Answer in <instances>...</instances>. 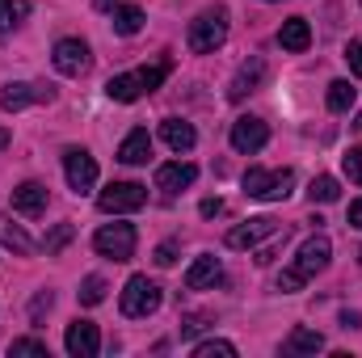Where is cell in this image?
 Returning <instances> with one entry per match:
<instances>
[{
	"mask_svg": "<svg viewBox=\"0 0 362 358\" xmlns=\"http://www.w3.org/2000/svg\"><path fill=\"white\" fill-rule=\"evenodd\" d=\"M329 262H333V241L325 236V232H312L303 245H299V253H295V262L278 274V291L282 295H291V291H299V287H308L316 274H325L329 270Z\"/></svg>",
	"mask_w": 362,
	"mask_h": 358,
	"instance_id": "obj_1",
	"label": "cell"
},
{
	"mask_svg": "<svg viewBox=\"0 0 362 358\" xmlns=\"http://www.w3.org/2000/svg\"><path fill=\"white\" fill-rule=\"evenodd\" d=\"M169 72H173V59H160V64H152V68H135V72L110 76V81H105V97L131 105V101H139V97H148V93L160 89Z\"/></svg>",
	"mask_w": 362,
	"mask_h": 358,
	"instance_id": "obj_2",
	"label": "cell"
},
{
	"mask_svg": "<svg viewBox=\"0 0 362 358\" xmlns=\"http://www.w3.org/2000/svg\"><path fill=\"white\" fill-rule=\"evenodd\" d=\"M185 42H189V51H194V55H211V51H219V47L228 42V8H223V4L202 8V13L189 21Z\"/></svg>",
	"mask_w": 362,
	"mask_h": 358,
	"instance_id": "obj_3",
	"label": "cell"
},
{
	"mask_svg": "<svg viewBox=\"0 0 362 358\" xmlns=\"http://www.w3.org/2000/svg\"><path fill=\"white\" fill-rule=\"evenodd\" d=\"M160 304H165V291H160V282L148 278V274H131L127 287H122V295H118V308H122V316H131V321H144V316L160 312Z\"/></svg>",
	"mask_w": 362,
	"mask_h": 358,
	"instance_id": "obj_4",
	"label": "cell"
},
{
	"mask_svg": "<svg viewBox=\"0 0 362 358\" xmlns=\"http://www.w3.org/2000/svg\"><path fill=\"white\" fill-rule=\"evenodd\" d=\"M240 185H245V194L249 198H257V202H282V198H291V190H295V173L291 169H249L245 178H240Z\"/></svg>",
	"mask_w": 362,
	"mask_h": 358,
	"instance_id": "obj_5",
	"label": "cell"
},
{
	"mask_svg": "<svg viewBox=\"0 0 362 358\" xmlns=\"http://www.w3.org/2000/svg\"><path fill=\"white\" fill-rule=\"evenodd\" d=\"M135 245H139L135 224H101V228L93 232V249H97L105 262H131V258H135Z\"/></svg>",
	"mask_w": 362,
	"mask_h": 358,
	"instance_id": "obj_6",
	"label": "cell"
},
{
	"mask_svg": "<svg viewBox=\"0 0 362 358\" xmlns=\"http://www.w3.org/2000/svg\"><path fill=\"white\" fill-rule=\"evenodd\" d=\"M144 202H148V185H139V181H110L97 194V211L101 215H131Z\"/></svg>",
	"mask_w": 362,
	"mask_h": 358,
	"instance_id": "obj_7",
	"label": "cell"
},
{
	"mask_svg": "<svg viewBox=\"0 0 362 358\" xmlns=\"http://www.w3.org/2000/svg\"><path fill=\"white\" fill-rule=\"evenodd\" d=\"M51 64H55L59 76H85L93 68L89 42H85V38H59V42L51 47Z\"/></svg>",
	"mask_w": 362,
	"mask_h": 358,
	"instance_id": "obj_8",
	"label": "cell"
},
{
	"mask_svg": "<svg viewBox=\"0 0 362 358\" xmlns=\"http://www.w3.org/2000/svg\"><path fill=\"white\" fill-rule=\"evenodd\" d=\"M286 228L278 224V219H270V215H253V219H245V224H236L232 232H228V249H257L262 241H270V236H282Z\"/></svg>",
	"mask_w": 362,
	"mask_h": 358,
	"instance_id": "obj_9",
	"label": "cell"
},
{
	"mask_svg": "<svg viewBox=\"0 0 362 358\" xmlns=\"http://www.w3.org/2000/svg\"><path fill=\"white\" fill-rule=\"evenodd\" d=\"M232 148L240 152V156H253V152H262L266 144H270V127H266V118H257V114H240L236 122H232Z\"/></svg>",
	"mask_w": 362,
	"mask_h": 358,
	"instance_id": "obj_10",
	"label": "cell"
},
{
	"mask_svg": "<svg viewBox=\"0 0 362 358\" xmlns=\"http://www.w3.org/2000/svg\"><path fill=\"white\" fill-rule=\"evenodd\" d=\"M64 178H68V185L76 194H89L93 185H97V161L85 148H68L64 152Z\"/></svg>",
	"mask_w": 362,
	"mask_h": 358,
	"instance_id": "obj_11",
	"label": "cell"
},
{
	"mask_svg": "<svg viewBox=\"0 0 362 358\" xmlns=\"http://www.w3.org/2000/svg\"><path fill=\"white\" fill-rule=\"evenodd\" d=\"M38 101H55V89L51 85H30V81H13V85H4V93H0V105L8 114H17L25 105H38Z\"/></svg>",
	"mask_w": 362,
	"mask_h": 358,
	"instance_id": "obj_12",
	"label": "cell"
},
{
	"mask_svg": "<svg viewBox=\"0 0 362 358\" xmlns=\"http://www.w3.org/2000/svg\"><path fill=\"white\" fill-rule=\"evenodd\" d=\"M198 181V165H189V161H169V165H160L156 169V190L165 194V198H173L181 190H189Z\"/></svg>",
	"mask_w": 362,
	"mask_h": 358,
	"instance_id": "obj_13",
	"label": "cell"
},
{
	"mask_svg": "<svg viewBox=\"0 0 362 358\" xmlns=\"http://www.w3.org/2000/svg\"><path fill=\"white\" fill-rule=\"evenodd\" d=\"M64 346H68L72 358H97V350H101V333H97L93 321H72L68 333H64Z\"/></svg>",
	"mask_w": 362,
	"mask_h": 358,
	"instance_id": "obj_14",
	"label": "cell"
},
{
	"mask_svg": "<svg viewBox=\"0 0 362 358\" xmlns=\"http://www.w3.org/2000/svg\"><path fill=\"white\" fill-rule=\"evenodd\" d=\"M223 282V266H219V258L215 253H198L189 270H185V287L189 291H206V287H219Z\"/></svg>",
	"mask_w": 362,
	"mask_h": 358,
	"instance_id": "obj_15",
	"label": "cell"
},
{
	"mask_svg": "<svg viewBox=\"0 0 362 358\" xmlns=\"http://www.w3.org/2000/svg\"><path fill=\"white\" fill-rule=\"evenodd\" d=\"M266 81V59H245L240 68H236V76H232V85H228V97L232 101H245L249 93H257V85Z\"/></svg>",
	"mask_w": 362,
	"mask_h": 358,
	"instance_id": "obj_16",
	"label": "cell"
},
{
	"mask_svg": "<svg viewBox=\"0 0 362 358\" xmlns=\"http://www.w3.org/2000/svg\"><path fill=\"white\" fill-rule=\"evenodd\" d=\"M47 198H51V194H47V185H42V181H21V185L13 190V211L34 219V215H42V211H47Z\"/></svg>",
	"mask_w": 362,
	"mask_h": 358,
	"instance_id": "obj_17",
	"label": "cell"
},
{
	"mask_svg": "<svg viewBox=\"0 0 362 358\" xmlns=\"http://www.w3.org/2000/svg\"><path fill=\"white\" fill-rule=\"evenodd\" d=\"M278 47L291 51V55L308 51V47H312V25H308V17H286L282 30H278Z\"/></svg>",
	"mask_w": 362,
	"mask_h": 358,
	"instance_id": "obj_18",
	"label": "cell"
},
{
	"mask_svg": "<svg viewBox=\"0 0 362 358\" xmlns=\"http://www.w3.org/2000/svg\"><path fill=\"white\" fill-rule=\"evenodd\" d=\"M118 161H122V165H148V161H152V135H148V127H135V131L118 144Z\"/></svg>",
	"mask_w": 362,
	"mask_h": 358,
	"instance_id": "obj_19",
	"label": "cell"
},
{
	"mask_svg": "<svg viewBox=\"0 0 362 358\" xmlns=\"http://www.w3.org/2000/svg\"><path fill=\"white\" fill-rule=\"evenodd\" d=\"M160 139L177 152V156H185V152H194V144H198V131L185 122V118H165L160 122Z\"/></svg>",
	"mask_w": 362,
	"mask_h": 358,
	"instance_id": "obj_20",
	"label": "cell"
},
{
	"mask_svg": "<svg viewBox=\"0 0 362 358\" xmlns=\"http://www.w3.org/2000/svg\"><path fill=\"white\" fill-rule=\"evenodd\" d=\"M110 25H114L118 38H135L144 30V8L139 4H114L110 8Z\"/></svg>",
	"mask_w": 362,
	"mask_h": 358,
	"instance_id": "obj_21",
	"label": "cell"
},
{
	"mask_svg": "<svg viewBox=\"0 0 362 358\" xmlns=\"http://www.w3.org/2000/svg\"><path fill=\"white\" fill-rule=\"evenodd\" d=\"M325 350V333H316V329H291V337L282 342V354L299 358V354H320Z\"/></svg>",
	"mask_w": 362,
	"mask_h": 358,
	"instance_id": "obj_22",
	"label": "cell"
},
{
	"mask_svg": "<svg viewBox=\"0 0 362 358\" xmlns=\"http://www.w3.org/2000/svg\"><path fill=\"white\" fill-rule=\"evenodd\" d=\"M0 245L13 249V253H34V236L21 224H13L8 215H0Z\"/></svg>",
	"mask_w": 362,
	"mask_h": 358,
	"instance_id": "obj_23",
	"label": "cell"
},
{
	"mask_svg": "<svg viewBox=\"0 0 362 358\" xmlns=\"http://www.w3.org/2000/svg\"><path fill=\"white\" fill-rule=\"evenodd\" d=\"M30 17V0H0V34L21 30Z\"/></svg>",
	"mask_w": 362,
	"mask_h": 358,
	"instance_id": "obj_24",
	"label": "cell"
},
{
	"mask_svg": "<svg viewBox=\"0 0 362 358\" xmlns=\"http://www.w3.org/2000/svg\"><path fill=\"white\" fill-rule=\"evenodd\" d=\"M325 101H329V110H333V114H346V110H354L358 89H354L350 81H333V85H329V93H325Z\"/></svg>",
	"mask_w": 362,
	"mask_h": 358,
	"instance_id": "obj_25",
	"label": "cell"
},
{
	"mask_svg": "<svg viewBox=\"0 0 362 358\" xmlns=\"http://www.w3.org/2000/svg\"><path fill=\"white\" fill-rule=\"evenodd\" d=\"M308 198H312V202H337V198H341V181L329 178V173H320V178H312V185H308Z\"/></svg>",
	"mask_w": 362,
	"mask_h": 358,
	"instance_id": "obj_26",
	"label": "cell"
},
{
	"mask_svg": "<svg viewBox=\"0 0 362 358\" xmlns=\"http://www.w3.org/2000/svg\"><path fill=\"white\" fill-rule=\"evenodd\" d=\"M76 299H81L85 308H97V304L105 299V278H101V274H89V278L81 282V291H76Z\"/></svg>",
	"mask_w": 362,
	"mask_h": 358,
	"instance_id": "obj_27",
	"label": "cell"
},
{
	"mask_svg": "<svg viewBox=\"0 0 362 358\" xmlns=\"http://www.w3.org/2000/svg\"><path fill=\"white\" fill-rule=\"evenodd\" d=\"M51 308H55V291H47V287H42V291L30 299V321H34V329L51 316Z\"/></svg>",
	"mask_w": 362,
	"mask_h": 358,
	"instance_id": "obj_28",
	"label": "cell"
},
{
	"mask_svg": "<svg viewBox=\"0 0 362 358\" xmlns=\"http://www.w3.org/2000/svg\"><path fill=\"white\" fill-rule=\"evenodd\" d=\"M215 354L236 358V346H232V342H223V337H206V342H198V346H194V358H215Z\"/></svg>",
	"mask_w": 362,
	"mask_h": 358,
	"instance_id": "obj_29",
	"label": "cell"
},
{
	"mask_svg": "<svg viewBox=\"0 0 362 358\" xmlns=\"http://www.w3.org/2000/svg\"><path fill=\"white\" fill-rule=\"evenodd\" d=\"M8 354H34V358H47V342H38V337H17V342H8Z\"/></svg>",
	"mask_w": 362,
	"mask_h": 358,
	"instance_id": "obj_30",
	"label": "cell"
},
{
	"mask_svg": "<svg viewBox=\"0 0 362 358\" xmlns=\"http://www.w3.org/2000/svg\"><path fill=\"white\" fill-rule=\"evenodd\" d=\"M341 169H346V178L354 181V185H362V144H358V148H350V152L341 156Z\"/></svg>",
	"mask_w": 362,
	"mask_h": 358,
	"instance_id": "obj_31",
	"label": "cell"
},
{
	"mask_svg": "<svg viewBox=\"0 0 362 358\" xmlns=\"http://www.w3.org/2000/svg\"><path fill=\"white\" fill-rule=\"evenodd\" d=\"M68 241H72V224H59V228H55V232L47 236V253H59V249H64Z\"/></svg>",
	"mask_w": 362,
	"mask_h": 358,
	"instance_id": "obj_32",
	"label": "cell"
},
{
	"mask_svg": "<svg viewBox=\"0 0 362 358\" xmlns=\"http://www.w3.org/2000/svg\"><path fill=\"white\" fill-rule=\"evenodd\" d=\"M346 64H350V72H354V76H362V38L346 42Z\"/></svg>",
	"mask_w": 362,
	"mask_h": 358,
	"instance_id": "obj_33",
	"label": "cell"
},
{
	"mask_svg": "<svg viewBox=\"0 0 362 358\" xmlns=\"http://www.w3.org/2000/svg\"><path fill=\"white\" fill-rule=\"evenodd\" d=\"M173 262H177V241L156 245V266H173Z\"/></svg>",
	"mask_w": 362,
	"mask_h": 358,
	"instance_id": "obj_34",
	"label": "cell"
},
{
	"mask_svg": "<svg viewBox=\"0 0 362 358\" xmlns=\"http://www.w3.org/2000/svg\"><path fill=\"white\" fill-rule=\"evenodd\" d=\"M350 228H358V232H362V198L350 202Z\"/></svg>",
	"mask_w": 362,
	"mask_h": 358,
	"instance_id": "obj_35",
	"label": "cell"
},
{
	"mask_svg": "<svg viewBox=\"0 0 362 358\" xmlns=\"http://www.w3.org/2000/svg\"><path fill=\"white\" fill-rule=\"evenodd\" d=\"M219 211H223V202H219V198H206V202H202V215H206V219H211V215H219Z\"/></svg>",
	"mask_w": 362,
	"mask_h": 358,
	"instance_id": "obj_36",
	"label": "cell"
},
{
	"mask_svg": "<svg viewBox=\"0 0 362 358\" xmlns=\"http://www.w3.org/2000/svg\"><path fill=\"white\" fill-rule=\"evenodd\" d=\"M358 321H362L358 312H346V316H341V325H346V329H358Z\"/></svg>",
	"mask_w": 362,
	"mask_h": 358,
	"instance_id": "obj_37",
	"label": "cell"
},
{
	"mask_svg": "<svg viewBox=\"0 0 362 358\" xmlns=\"http://www.w3.org/2000/svg\"><path fill=\"white\" fill-rule=\"evenodd\" d=\"M8 144H13V131H8V127H0V152H4Z\"/></svg>",
	"mask_w": 362,
	"mask_h": 358,
	"instance_id": "obj_38",
	"label": "cell"
},
{
	"mask_svg": "<svg viewBox=\"0 0 362 358\" xmlns=\"http://www.w3.org/2000/svg\"><path fill=\"white\" fill-rule=\"evenodd\" d=\"M354 127H358V131H362V118H358V122H354Z\"/></svg>",
	"mask_w": 362,
	"mask_h": 358,
	"instance_id": "obj_39",
	"label": "cell"
},
{
	"mask_svg": "<svg viewBox=\"0 0 362 358\" xmlns=\"http://www.w3.org/2000/svg\"><path fill=\"white\" fill-rule=\"evenodd\" d=\"M266 4H274V0H266Z\"/></svg>",
	"mask_w": 362,
	"mask_h": 358,
	"instance_id": "obj_40",
	"label": "cell"
},
{
	"mask_svg": "<svg viewBox=\"0 0 362 358\" xmlns=\"http://www.w3.org/2000/svg\"><path fill=\"white\" fill-rule=\"evenodd\" d=\"M358 262H362V253H358Z\"/></svg>",
	"mask_w": 362,
	"mask_h": 358,
	"instance_id": "obj_41",
	"label": "cell"
}]
</instances>
